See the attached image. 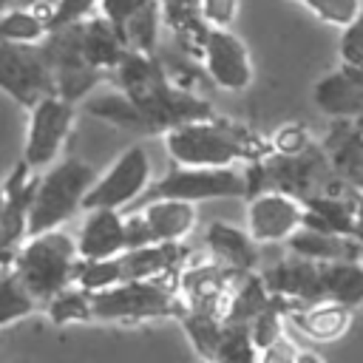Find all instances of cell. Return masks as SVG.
I'll use <instances>...</instances> for the list:
<instances>
[{
    "instance_id": "cell-1",
    "label": "cell",
    "mask_w": 363,
    "mask_h": 363,
    "mask_svg": "<svg viewBox=\"0 0 363 363\" xmlns=\"http://www.w3.org/2000/svg\"><path fill=\"white\" fill-rule=\"evenodd\" d=\"M108 82L113 85V91L85 96L82 108L85 113L108 125H116L122 130H133L142 136H150V133L162 136L167 128L179 122L213 113L201 96L176 85L164 74L156 54H147V51L125 48Z\"/></svg>"
},
{
    "instance_id": "cell-2",
    "label": "cell",
    "mask_w": 363,
    "mask_h": 363,
    "mask_svg": "<svg viewBox=\"0 0 363 363\" xmlns=\"http://www.w3.org/2000/svg\"><path fill=\"white\" fill-rule=\"evenodd\" d=\"M162 145L173 164L193 167H233L238 162L250 164L272 150L269 139L216 113L167 128L162 133Z\"/></svg>"
},
{
    "instance_id": "cell-3",
    "label": "cell",
    "mask_w": 363,
    "mask_h": 363,
    "mask_svg": "<svg viewBox=\"0 0 363 363\" xmlns=\"http://www.w3.org/2000/svg\"><path fill=\"white\" fill-rule=\"evenodd\" d=\"M77 261H79V252H77L74 235L65 227H54V230L28 235L9 267L23 284V289L43 309L45 301H51L57 292L74 284Z\"/></svg>"
},
{
    "instance_id": "cell-4",
    "label": "cell",
    "mask_w": 363,
    "mask_h": 363,
    "mask_svg": "<svg viewBox=\"0 0 363 363\" xmlns=\"http://www.w3.org/2000/svg\"><path fill=\"white\" fill-rule=\"evenodd\" d=\"M94 179L96 170L77 156H60L57 162L43 167L37 173L28 204V235L65 227L82 210V199Z\"/></svg>"
},
{
    "instance_id": "cell-5",
    "label": "cell",
    "mask_w": 363,
    "mask_h": 363,
    "mask_svg": "<svg viewBox=\"0 0 363 363\" xmlns=\"http://www.w3.org/2000/svg\"><path fill=\"white\" fill-rule=\"evenodd\" d=\"M176 275L125 278L113 286L91 292V320L142 323L159 318H179L182 301L176 289Z\"/></svg>"
},
{
    "instance_id": "cell-6",
    "label": "cell",
    "mask_w": 363,
    "mask_h": 363,
    "mask_svg": "<svg viewBox=\"0 0 363 363\" xmlns=\"http://www.w3.org/2000/svg\"><path fill=\"white\" fill-rule=\"evenodd\" d=\"M182 199L190 204L216 201V199H247V176L244 170L233 167H193V164H173L159 182L142 193L145 199Z\"/></svg>"
},
{
    "instance_id": "cell-7",
    "label": "cell",
    "mask_w": 363,
    "mask_h": 363,
    "mask_svg": "<svg viewBox=\"0 0 363 363\" xmlns=\"http://www.w3.org/2000/svg\"><path fill=\"white\" fill-rule=\"evenodd\" d=\"M150 182H153L150 153L145 150V145L136 142V145L125 147L113 159L111 167L96 173L94 184L88 187V193L82 199V210H94V207L128 210L142 199V193L150 187Z\"/></svg>"
},
{
    "instance_id": "cell-8",
    "label": "cell",
    "mask_w": 363,
    "mask_h": 363,
    "mask_svg": "<svg viewBox=\"0 0 363 363\" xmlns=\"http://www.w3.org/2000/svg\"><path fill=\"white\" fill-rule=\"evenodd\" d=\"M77 119V102L60 96V94H45L28 108V122H26V142H23V162L31 170H43L51 162L62 156V147L68 142V133Z\"/></svg>"
},
{
    "instance_id": "cell-9",
    "label": "cell",
    "mask_w": 363,
    "mask_h": 363,
    "mask_svg": "<svg viewBox=\"0 0 363 363\" xmlns=\"http://www.w3.org/2000/svg\"><path fill=\"white\" fill-rule=\"evenodd\" d=\"M199 210L182 199H145L125 210L128 247H142L153 241H182L196 227Z\"/></svg>"
},
{
    "instance_id": "cell-10",
    "label": "cell",
    "mask_w": 363,
    "mask_h": 363,
    "mask_svg": "<svg viewBox=\"0 0 363 363\" xmlns=\"http://www.w3.org/2000/svg\"><path fill=\"white\" fill-rule=\"evenodd\" d=\"M0 91L20 108H31L45 94H54L51 65L43 45L0 40Z\"/></svg>"
},
{
    "instance_id": "cell-11",
    "label": "cell",
    "mask_w": 363,
    "mask_h": 363,
    "mask_svg": "<svg viewBox=\"0 0 363 363\" xmlns=\"http://www.w3.org/2000/svg\"><path fill=\"white\" fill-rule=\"evenodd\" d=\"M199 54H201L204 74L221 91L241 94L252 85L255 71H252L250 48L233 28L207 26L201 40H199Z\"/></svg>"
},
{
    "instance_id": "cell-12",
    "label": "cell",
    "mask_w": 363,
    "mask_h": 363,
    "mask_svg": "<svg viewBox=\"0 0 363 363\" xmlns=\"http://www.w3.org/2000/svg\"><path fill=\"white\" fill-rule=\"evenodd\" d=\"M37 170L23 159L0 179V267H9L23 241L28 238V204L34 193Z\"/></svg>"
},
{
    "instance_id": "cell-13",
    "label": "cell",
    "mask_w": 363,
    "mask_h": 363,
    "mask_svg": "<svg viewBox=\"0 0 363 363\" xmlns=\"http://www.w3.org/2000/svg\"><path fill=\"white\" fill-rule=\"evenodd\" d=\"M303 224V201L284 190H258L247 196V233L258 244H284Z\"/></svg>"
},
{
    "instance_id": "cell-14",
    "label": "cell",
    "mask_w": 363,
    "mask_h": 363,
    "mask_svg": "<svg viewBox=\"0 0 363 363\" xmlns=\"http://www.w3.org/2000/svg\"><path fill=\"white\" fill-rule=\"evenodd\" d=\"M99 14L113 26L125 48L156 51L162 28L159 0H99Z\"/></svg>"
},
{
    "instance_id": "cell-15",
    "label": "cell",
    "mask_w": 363,
    "mask_h": 363,
    "mask_svg": "<svg viewBox=\"0 0 363 363\" xmlns=\"http://www.w3.org/2000/svg\"><path fill=\"white\" fill-rule=\"evenodd\" d=\"M238 275L224 269L216 261L204 264H184L176 275V289L182 309H201V312H216L224 318V306L233 289V281Z\"/></svg>"
},
{
    "instance_id": "cell-16",
    "label": "cell",
    "mask_w": 363,
    "mask_h": 363,
    "mask_svg": "<svg viewBox=\"0 0 363 363\" xmlns=\"http://www.w3.org/2000/svg\"><path fill=\"white\" fill-rule=\"evenodd\" d=\"M261 278L267 284V289L278 298H284L292 306H303V303H315L323 301V289H320V264L309 261L303 255L289 252L286 258L269 264L267 269H261Z\"/></svg>"
},
{
    "instance_id": "cell-17",
    "label": "cell",
    "mask_w": 363,
    "mask_h": 363,
    "mask_svg": "<svg viewBox=\"0 0 363 363\" xmlns=\"http://www.w3.org/2000/svg\"><path fill=\"white\" fill-rule=\"evenodd\" d=\"M85 218L79 221V230L74 233L79 258H111L128 250V224L125 210L111 207H94L82 210Z\"/></svg>"
},
{
    "instance_id": "cell-18",
    "label": "cell",
    "mask_w": 363,
    "mask_h": 363,
    "mask_svg": "<svg viewBox=\"0 0 363 363\" xmlns=\"http://www.w3.org/2000/svg\"><path fill=\"white\" fill-rule=\"evenodd\" d=\"M343 187L363 193V130L354 119H332L320 142Z\"/></svg>"
},
{
    "instance_id": "cell-19",
    "label": "cell",
    "mask_w": 363,
    "mask_h": 363,
    "mask_svg": "<svg viewBox=\"0 0 363 363\" xmlns=\"http://www.w3.org/2000/svg\"><path fill=\"white\" fill-rule=\"evenodd\" d=\"M312 102L332 119H363V74L337 65L315 82Z\"/></svg>"
},
{
    "instance_id": "cell-20",
    "label": "cell",
    "mask_w": 363,
    "mask_h": 363,
    "mask_svg": "<svg viewBox=\"0 0 363 363\" xmlns=\"http://www.w3.org/2000/svg\"><path fill=\"white\" fill-rule=\"evenodd\" d=\"M204 247L210 252V261L221 264L224 269L241 275L258 269V241L247 233V227H235L227 221H213L204 230Z\"/></svg>"
},
{
    "instance_id": "cell-21",
    "label": "cell",
    "mask_w": 363,
    "mask_h": 363,
    "mask_svg": "<svg viewBox=\"0 0 363 363\" xmlns=\"http://www.w3.org/2000/svg\"><path fill=\"white\" fill-rule=\"evenodd\" d=\"M122 281L125 278H159L176 275L187 264V247L182 241H153L142 247H128L116 255Z\"/></svg>"
},
{
    "instance_id": "cell-22",
    "label": "cell",
    "mask_w": 363,
    "mask_h": 363,
    "mask_svg": "<svg viewBox=\"0 0 363 363\" xmlns=\"http://www.w3.org/2000/svg\"><path fill=\"white\" fill-rule=\"evenodd\" d=\"M286 318L309 340H315V343H335V340H340L349 332V326L354 320V309L346 306V303H337V301H315V303L292 306L286 312Z\"/></svg>"
},
{
    "instance_id": "cell-23",
    "label": "cell",
    "mask_w": 363,
    "mask_h": 363,
    "mask_svg": "<svg viewBox=\"0 0 363 363\" xmlns=\"http://www.w3.org/2000/svg\"><path fill=\"white\" fill-rule=\"evenodd\" d=\"M286 250L295 255H303L309 261H354L363 258V247L343 233H329V230H318V227H306L301 224L286 241Z\"/></svg>"
},
{
    "instance_id": "cell-24",
    "label": "cell",
    "mask_w": 363,
    "mask_h": 363,
    "mask_svg": "<svg viewBox=\"0 0 363 363\" xmlns=\"http://www.w3.org/2000/svg\"><path fill=\"white\" fill-rule=\"evenodd\" d=\"M323 301H337L352 309L363 306V258L354 261H323L320 264Z\"/></svg>"
},
{
    "instance_id": "cell-25",
    "label": "cell",
    "mask_w": 363,
    "mask_h": 363,
    "mask_svg": "<svg viewBox=\"0 0 363 363\" xmlns=\"http://www.w3.org/2000/svg\"><path fill=\"white\" fill-rule=\"evenodd\" d=\"M269 301H272V292L267 289L261 272L258 269L241 272L233 281V289H230V298H227V306H224V320L250 323Z\"/></svg>"
},
{
    "instance_id": "cell-26",
    "label": "cell",
    "mask_w": 363,
    "mask_h": 363,
    "mask_svg": "<svg viewBox=\"0 0 363 363\" xmlns=\"http://www.w3.org/2000/svg\"><path fill=\"white\" fill-rule=\"evenodd\" d=\"M45 34H48V23L34 6L11 3L9 9L0 11V40L3 43L37 45L45 40Z\"/></svg>"
},
{
    "instance_id": "cell-27",
    "label": "cell",
    "mask_w": 363,
    "mask_h": 363,
    "mask_svg": "<svg viewBox=\"0 0 363 363\" xmlns=\"http://www.w3.org/2000/svg\"><path fill=\"white\" fill-rule=\"evenodd\" d=\"M179 323L190 340V346L196 349L199 357L216 360L218 352V340H221V329H224V318L216 312H201V309H182L179 312Z\"/></svg>"
},
{
    "instance_id": "cell-28",
    "label": "cell",
    "mask_w": 363,
    "mask_h": 363,
    "mask_svg": "<svg viewBox=\"0 0 363 363\" xmlns=\"http://www.w3.org/2000/svg\"><path fill=\"white\" fill-rule=\"evenodd\" d=\"M51 323H85L91 320V292L71 284L62 292H57L51 301L43 303Z\"/></svg>"
},
{
    "instance_id": "cell-29",
    "label": "cell",
    "mask_w": 363,
    "mask_h": 363,
    "mask_svg": "<svg viewBox=\"0 0 363 363\" xmlns=\"http://www.w3.org/2000/svg\"><path fill=\"white\" fill-rule=\"evenodd\" d=\"M37 306V301L23 289L11 267H0V329L11 326L20 318H28Z\"/></svg>"
},
{
    "instance_id": "cell-30",
    "label": "cell",
    "mask_w": 363,
    "mask_h": 363,
    "mask_svg": "<svg viewBox=\"0 0 363 363\" xmlns=\"http://www.w3.org/2000/svg\"><path fill=\"white\" fill-rule=\"evenodd\" d=\"M159 9H162V23H167L173 34H179L182 40L199 48V40L207 28L199 17V0H159Z\"/></svg>"
},
{
    "instance_id": "cell-31",
    "label": "cell",
    "mask_w": 363,
    "mask_h": 363,
    "mask_svg": "<svg viewBox=\"0 0 363 363\" xmlns=\"http://www.w3.org/2000/svg\"><path fill=\"white\" fill-rule=\"evenodd\" d=\"M216 360H233V363H250V360H258V349H255V343H252L250 323L224 320Z\"/></svg>"
},
{
    "instance_id": "cell-32",
    "label": "cell",
    "mask_w": 363,
    "mask_h": 363,
    "mask_svg": "<svg viewBox=\"0 0 363 363\" xmlns=\"http://www.w3.org/2000/svg\"><path fill=\"white\" fill-rule=\"evenodd\" d=\"M301 6L320 23L335 26L340 31L352 26L363 11V0H301Z\"/></svg>"
},
{
    "instance_id": "cell-33",
    "label": "cell",
    "mask_w": 363,
    "mask_h": 363,
    "mask_svg": "<svg viewBox=\"0 0 363 363\" xmlns=\"http://www.w3.org/2000/svg\"><path fill=\"white\" fill-rule=\"evenodd\" d=\"M99 11V0H51L48 3V31L77 26Z\"/></svg>"
},
{
    "instance_id": "cell-34",
    "label": "cell",
    "mask_w": 363,
    "mask_h": 363,
    "mask_svg": "<svg viewBox=\"0 0 363 363\" xmlns=\"http://www.w3.org/2000/svg\"><path fill=\"white\" fill-rule=\"evenodd\" d=\"M312 142H315L312 133H309L301 122H286V125H281V128L269 136V147H272V153H284V156L301 153V150H306Z\"/></svg>"
},
{
    "instance_id": "cell-35",
    "label": "cell",
    "mask_w": 363,
    "mask_h": 363,
    "mask_svg": "<svg viewBox=\"0 0 363 363\" xmlns=\"http://www.w3.org/2000/svg\"><path fill=\"white\" fill-rule=\"evenodd\" d=\"M337 54H340V65H349V68L363 74V11L352 26H346L340 31Z\"/></svg>"
},
{
    "instance_id": "cell-36",
    "label": "cell",
    "mask_w": 363,
    "mask_h": 363,
    "mask_svg": "<svg viewBox=\"0 0 363 363\" xmlns=\"http://www.w3.org/2000/svg\"><path fill=\"white\" fill-rule=\"evenodd\" d=\"M241 11V0H199V17L204 26L230 28Z\"/></svg>"
},
{
    "instance_id": "cell-37",
    "label": "cell",
    "mask_w": 363,
    "mask_h": 363,
    "mask_svg": "<svg viewBox=\"0 0 363 363\" xmlns=\"http://www.w3.org/2000/svg\"><path fill=\"white\" fill-rule=\"evenodd\" d=\"M354 241L363 247V193L354 190V227H352Z\"/></svg>"
},
{
    "instance_id": "cell-38",
    "label": "cell",
    "mask_w": 363,
    "mask_h": 363,
    "mask_svg": "<svg viewBox=\"0 0 363 363\" xmlns=\"http://www.w3.org/2000/svg\"><path fill=\"white\" fill-rule=\"evenodd\" d=\"M11 3H14V0H0V11H3V9H9Z\"/></svg>"
},
{
    "instance_id": "cell-39",
    "label": "cell",
    "mask_w": 363,
    "mask_h": 363,
    "mask_svg": "<svg viewBox=\"0 0 363 363\" xmlns=\"http://www.w3.org/2000/svg\"><path fill=\"white\" fill-rule=\"evenodd\" d=\"M14 3H23V6H31V3H37V0H14Z\"/></svg>"
},
{
    "instance_id": "cell-40",
    "label": "cell",
    "mask_w": 363,
    "mask_h": 363,
    "mask_svg": "<svg viewBox=\"0 0 363 363\" xmlns=\"http://www.w3.org/2000/svg\"><path fill=\"white\" fill-rule=\"evenodd\" d=\"M354 122H357V125H360V130H363V119H354Z\"/></svg>"
},
{
    "instance_id": "cell-41",
    "label": "cell",
    "mask_w": 363,
    "mask_h": 363,
    "mask_svg": "<svg viewBox=\"0 0 363 363\" xmlns=\"http://www.w3.org/2000/svg\"><path fill=\"white\" fill-rule=\"evenodd\" d=\"M295 3H301V0H295Z\"/></svg>"
}]
</instances>
